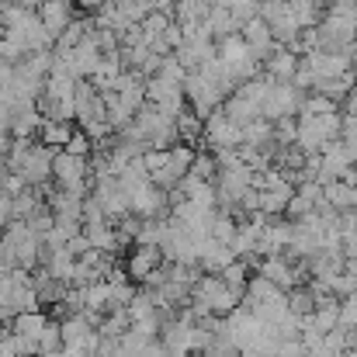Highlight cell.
<instances>
[{"label":"cell","mask_w":357,"mask_h":357,"mask_svg":"<svg viewBox=\"0 0 357 357\" xmlns=\"http://www.w3.org/2000/svg\"><path fill=\"white\" fill-rule=\"evenodd\" d=\"M340 142H344V149L351 153V160L357 163V119L354 115H344V121H340Z\"/></svg>","instance_id":"obj_20"},{"label":"cell","mask_w":357,"mask_h":357,"mask_svg":"<svg viewBox=\"0 0 357 357\" xmlns=\"http://www.w3.org/2000/svg\"><path fill=\"white\" fill-rule=\"evenodd\" d=\"M205 142L212 149H236L243 146V125L226 112H215L212 119H205Z\"/></svg>","instance_id":"obj_8"},{"label":"cell","mask_w":357,"mask_h":357,"mask_svg":"<svg viewBox=\"0 0 357 357\" xmlns=\"http://www.w3.org/2000/svg\"><path fill=\"white\" fill-rule=\"evenodd\" d=\"M63 149H70V153H77V156H91V149H94V139H91L87 132H73V139H70Z\"/></svg>","instance_id":"obj_21"},{"label":"cell","mask_w":357,"mask_h":357,"mask_svg":"<svg viewBox=\"0 0 357 357\" xmlns=\"http://www.w3.org/2000/svg\"><path fill=\"white\" fill-rule=\"evenodd\" d=\"M0 38H3V28H0Z\"/></svg>","instance_id":"obj_27"},{"label":"cell","mask_w":357,"mask_h":357,"mask_svg":"<svg viewBox=\"0 0 357 357\" xmlns=\"http://www.w3.org/2000/svg\"><path fill=\"white\" fill-rule=\"evenodd\" d=\"M77 3H80L84 10H101V7H105L108 0H77Z\"/></svg>","instance_id":"obj_26"},{"label":"cell","mask_w":357,"mask_h":357,"mask_svg":"<svg viewBox=\"0 0 357 357\" xmlns=\"http://www.w3.org/2000/svg\"><path fill=\"white\" fill-rule=\"evenodd\" d=\"M340 112L337 115H302L298 119V146L305 153H323L330 142L340 139Z\"/></svg>","instance_id":"obj_2"},{"label":"cell","mask_w":357,"mask_h":357,"mask_svg":"<svg viewBox=\"0 0 357 357\" xmlns=\"http://www.w3.org/2000/svg\"><path fill=\"white\" fill-rule=\"evenodd\" d=\"M278 298H284V288H278V284L267 281L264 274L250 278V284H246V291H243V305H246V309H264V305H271V302H278Z\"/></svg>","instance_id":"obj_11"},{"label":"cell","mask_w":357,"mask_h":357,"mask_svg":"<svg viewBox=\"0 0 357 357\" xmlns=\"http://www.w3.org/2000/svg\"><path fill=\"white\" fill-rule=\"evenodd\" d=\"M323 195L337 212H354L357 208V181H330V184H323Z\"/></svg>","instance_id":"obj_13"},{"label":"cell","mask_w":357,"mask_h":357,"mask_svg":"<svg viewBox=\"0 0 357 357\" xmlns=\"http://www.w3.org/2000/svg\"><path fill=\"white\" fill-rule=\"evenodd\" d=\"M0 357H21L17 354V347H14V333H0Z\"/></svg>","instance_id":"obj_24"},{"label":"cell","mask_w":357,"mask_h":357,"mask_svg":"<svg viewBox=\"0 0 357 357\" xmlns=\"http://www.w3.org/2000/svg\"><path fill=\"white\" fill-rule=\"evenodd\" d=\"M52 351H63V323L56 319H49V326L38 337V354H52Z\"/></svg>","instance_id":"obj_19"},{"label":"cell","mask_w":357,"mask_h":357,"mask_svg":"<svg viewBox=\"0 0 357 357\" xmlns=\"http://www.w3.org/2000/svg\"><path fill=\"white\" fill-rule=\"evenodd\" d=\"M267 73H271V80H278V84H284V80H295V73H298V63H302V56L291 49V45H278L267 59Z\"/></svg>","instance_id":"obj_10"},{"label":"cell","mask_w":357,"mask_h":357,"mask_svg":"<svg viewBox=\"0 0 357 357\" xmlns=\"http://www.w3.org/2000/svg\"><path fill=\"white\" fill-rule=\"evenodd\" d=\"M219 278H222L233 291H239V295H243V291H246V284H250V264H246L243 257H236L233 264H226V267L219 271Z\"/></svg>","instance_id":"obj_18"},{"label":"cell","mask_w":357,"mask_h":357,"mask_svg":"<svg viewBox=\"0 0 357 357\" xmlns=\"http://www.w3.org/2000/svg\"><path fill=\"white\" fill-rule=\"evenodd\" d=\"M239 302H243L239 291H233L219 274H208V271H205V274L198 278V284L191 288L188 309H191L198 319H208V316H229Z\"/></svg>","instance_id":"obj_1"},{"label":"cell","mask_w":357,"mask_h":357,"mask_svg":"<svg viewBox=\"0 0 357 357\" xmlns=\"http://www.w3.org/2000/svg\"><path fill=\"white\" fill-rule=\"evenodd\" d=\"M191 167H195V149H191V146H170V156H167V163L153 174V184H160L163 191H174V188L191 174Z\"/></svg>","instance_id":"obj_6"},{"label":"cell","mask_w":357,"mask_h":357,"mask_svg":"<svg viewBox=\"0 0 357 357\" xmlns=\"http://www.w3.org/2000/svg\"><path fill=\"white\" fill-rule=\"evenodd\" d=\"M38 17L45 21V28L59 38L63 35V28L73 21V3L70 0H45L42 7H38Z\"/></svg>","instance_id":"obj_12"},{"label":"cell","mask_w":357,"mask_h":357,"mask_svg":"<svg viewBox=\"0 0 357 357\" xmlns=\"http://www.w3.org/2000/svg\"><path fill=\"white\" fill-rule=\"evenodd\" d=\"M10 205H14V219H28L31 212H38V208H42V191L28 184L24 191H17V195L10 198Z\"/></svg>","instance_id":"obj_17"},{"label":"cell","mask_w":357,"mask_h":357,"mask_svg":"<svg viewBox=\"0 0 357 357\" xmlns=\"http://www.w3.org/2000/svg\"><path fill=\"white\" fill-rule=\"evenodd\" d=\"M52 177L59 181V188L77 191V195H84V198L94 191V184H87V181H91V163H87V156H77V153H70V149H56Z\"/></svg>","instance_id":"obj_3"},{"label":"cell","mask_w":357,"mask_h":357,"mask_svg":"<svg viewBox=\"0 0 357 357\" xmlns=\"http://www.w3.org/2000/svg\"><path fill=\"white\" fill-rule=\"evenodd\" d=\"M302 101H305V91H298L291 80L284 84H271L267 98H264V119L271 121H281V119H295L302 112Z\"/></svg>","instance_id":"obj_4"},{"label":"cell","mask_w":357,"mask_h":357,"mask_svg":"<svg viewBox=\"0 0 357 357\" xmlns=\"http://www.w3.org/2000/svg\"><path fill=\"white\" fill-rule=\"evenodd\" d=\"M49 326V316L45 312H17L14 319H10V330L14 333H24V337H42V330Z\"/></svg>","instance_id":"obj_15"},{"label":"cell","mask_w":357,"mask_h":357,"mask_svg":"<svg viewBox=\"0 0 357 357\" xmlns=\"http://www.w3.org/2000/svg\"><path fill=\"white\" fill-rule=\"evenodd\" d=\"M260 17L267 21V28L274 31V38H278L281 45H291V49H295V45L302 42V24L295 21V14H291L288 3H271V0H264Z\"/></svg>","instance_id":"obj_5"},{"label":"cell","mask_w":357,"mask_h":357,"mask_svg":"<svg viewBox=\"0 0 357 357\" xmlns=\"http://www.w3.org/2000/svg\"><path fill=\"white\" fill-rule=\"evenodd\" d=\"M70 139H73V128H70V121L42 119V125H38V142H42V146L63 149V146H66Z\"/></svg>","instance_id":"obj_14"},{"label":"cell","mask_w":357,"mask_h":357,"mask_svg":"<svg viewBox=\"0 0 357 357\" xmlns=\"http://www.w3.org/2000/svg\"><path fill=\"white\" fill-rule=\"evenodd\" d=\"M163 264H167V257H163L160 243H139V246L128 253V260H125V274H128V281L146 284V281H149V274H153V271H160Z\"/></svg>","instance_id":"obj_7"},{"label":"cell","mask_w":357,"mask_h":357,"mask_svg":"<svg viewBox=\"0 0 357 357\" xmlns=\"http://www.w3.org/2000/svg\"><path fill=\"white\" fill-rule=\"evenodd\" d=\"M167 208V191L160 184H142L132 191V212L142 215V219H160V212Z\"/></svg>","instance_id":"obj_9"},{"label":"cell","mask_w":357,"mask_h":357,"mask_svg":"<svg viewBox=\"0 0 357 357\" xmlns=\"http://www.w3.org/2000/svg\"><path fill=\"white\" fill-rule=\"evenodd\" d=\"M14 333V330H10ZM14 347L21 357H38V337H24V333H14Z\"/></svg>","instance_id":"obj_22"},{"label":"cell","mask_w":357,"mask_h":357,"mask_svg":"<svg viewBox=\"0 0 357 357\" xmlns=\"http://www.w3.org/2000/svg\"><path fill=\"white\" fill-rule=\"evenodd\" d=\"M288 295V309L295 312V316H312L316 312V288H302V284H295L291 291H284Z\"/></svg>","instance_id":"obj_16"},{"label":"cell","mask_w":357,"mask_h":357,"mask_svg":"<svg viewBox=\"0 0 357 357\" xmlns=\"http://www.w3.org/2000/svg\"><path fill=\"white\" fill-rule=\"evenodd\" d=\"M14 222V205H10V195L0 191V229H7Z\"/></svg>","instance_id":"obj_23"},{"label":"cell","mask_w":357,"mask_h":357,"mask_svg":"<svg viewBox=\"0 0 357 357\" xmlns=\"http://www.w3.org/2000/svg\"><path fill=\"white\" fill-rule=\"evenodd\" d=\"M344 115H354L357 119V84L351 87V94L344 98Z\"/></svg>","instance_id":"obj_25"}]
</instances>
